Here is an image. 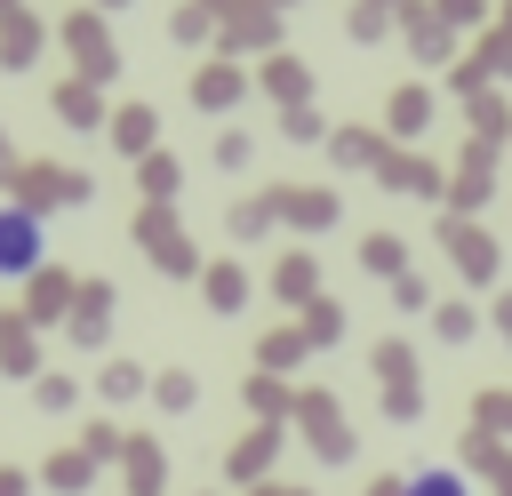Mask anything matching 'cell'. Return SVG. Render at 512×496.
<instances>
[{"mask_svg": "<svg viewBox=\"0 0 512 496\" xmlns=\"http://www.w3.org/2000/svg\"><path fill=\"white\" fill-rule=\"evenodd\" d=\"M408 496H464V472H448V464H424V472L408 480Z\"/></svg>", "mask_w": 512, "mask_h": 496, "instance_id": "obj_2", "label": "cell"}, {"mask_svg": "<svg viewBox=\"0 0 512 496\" xmlns=\"http://www.w3.org/2000/svg\"><path fill=\"white\" fill-rule=\"evenodd\" d=\"M40 248H48L40 216H32V208H0V280H24V272L40 264Z\"/></svg>", "mask_w": 512, "mask_h": 496, "instance_id": "obj_1", "label": "cell"}]
</instances>
